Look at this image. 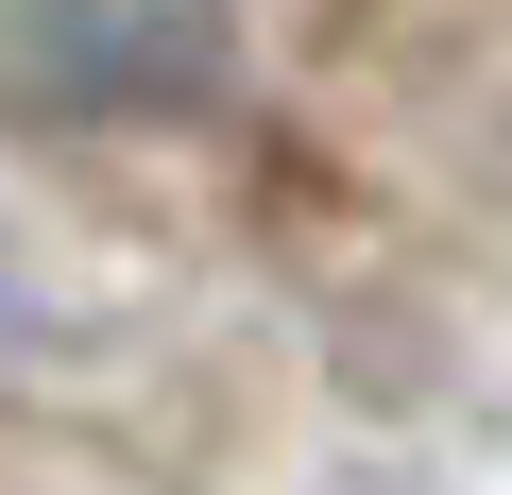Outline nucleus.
<instances>
[{
    "label": "nucleus",
    "mask_w": 512,
    "mask_h": 495,
    "mask_svg": "<svg viewBox=\"0 0 512 495\" xmlns=\"http://www.w3.org/2000/svg\"><path fill=\"white\" fill-rule=\"evenodd\" d=\"M239 103V0H0V137H188Z\"/></svg>",
    "instance_id": "f257e3e1"
},
{
    "label": "nucleus",
    "mask_w": 512,
    "mask_h": 495,
    "mask_svg": "<svg viewBox=\"0 0 512 495\" xmlns=\"http://www.w3.org/2000/svg\"><path fill=\"white\" fill-rule=\"evenodd\" d=\"M0 359H18V274H0Z\"/></svg>",
    "instance_id": "f03ea898"
}]
</instances>
